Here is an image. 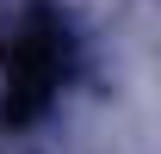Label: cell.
Masks as SVG:
<instances>
[{
	"instance_id": "6da1fadb",
	"label": "cell",
	"mask_w": 161,
	"mask_h": 154,
	"mask_svg": "<svg viewBox=\"0 0 161 154\" xmlns=\"http://www.w3.org/2000/svg\"><path fill=\"white\" fill-rule=\"evenodd\" d=\"M62 74V25L50 13H25L6 37V93H0V117H31L50 99Z\"/></svg>"
}]
</instances>
